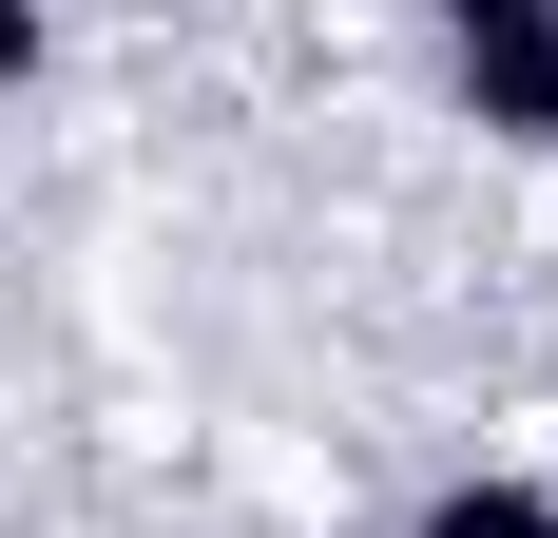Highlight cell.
I'll return each instance as SVG.
<instances>
[{
	"label": "cell",
	"instance_id": "6da1fadb",
	"mask_svg": "<svg viewBox=\"0 0 558 538\" xmlns=\"http://www.w3.org/2000/svg\"><path fill=\"white\" fill-rule=\"evenodd\" d=\"M424 58L482 155H539L558 173V0H424Z\"/></svg>",
	"mask_w": 558,
	"mask_h": 538
},
{
	"label": "cell",
	"instance_id": "7a4b0ae2",
	"mask_svg": "<svg viewBox=\"0 0 558 538\" xmlns=\"http://www.w3.org/2000/svg\"><path fill=\"white\" fill-rule=\"evenodd\" d=\"M404 538H558V481L539 462H462V481L404 500Z\"/></svg>",
	"mask_w": 558,
	"mask_h": 538
},
{
	"label": "cell",
	"instance_id": "3957f363",
	"mask_svg": "<svg viewBox=\"0 0 558 538\" xmlns=\"http://www.w3.org/2000/svg\"><path fill=\"white\" fill-rule=\"evenodd\" d=\"M39 77H58V0H0V115L39 97Z\"/></svg>",
	"mask_w": 558,
	"mask_h": 538
},
{
	"label": "cell",
	"instance_id": "277c9868",
	"mask_svg": "<svg viewBox=\"0 0 558 538\" xmlns=\"http://www.w3.org/2000/svg\"><path fill=\"white\" fill-rule=\"evenodd\" d=\"M539 481H558V442H539Z\"/></svg>",
	"mask_w": 558,
	"mask_h": 538
}]
</instances>
